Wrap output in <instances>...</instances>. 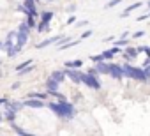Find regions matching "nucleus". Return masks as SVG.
I'll use <instances>...</instances> for the list:
<instances>
[{
  "label": "nucleus",
  "instance_id": "32",
  "mask_svg": "<svg viewBox=\"0 0 150 136\" xmlns=\"http://www.w3.org/2000/svg\"><path fill=\"white\" fill-rule=\"evenodd\" d=\"M32 71H34V64H32V65H28L27 69H23V71H21V73H18V74H27V73H32Z\"/></svg>",
  "mask_w": 150,
  "mask_h": 136
},
{
  "label": "nucleus",
  "instance_id": "16",
  "mask_svg": "<svg viewBox=\"0 0 150 136\" xmlns=\"http://www.w3.org/2000/svg\"><path fill=\"white\" fill-rule=\"evenodd\" d=\"M11 125H13V131H14L16 134H20V136H35V134H32V132H28V131H25V129H21V127H20L18 124H16V122H13Z\"/></svg>",
  "mask_w": 150,
  "mask_h": 136
},
{
  "label": "nucleus",
  "instance_id": "36",
  "mask_svg": "<svg viewBox=\"0 0 150 136\" xmlns=\"http://www.w3.org/2000/svg\"><path fill=\"white\" fill-rule=\"evenodd\" d=\"M85 25H88V21H87V20H81V21H78V27H85Z\"/></svg>",
  "mask_w": 150,
  "mask_h": 136
},
{
  "label": "nucleus",
  "instance_id": "3",
  "mask_svg": "<svg viewBox=\"0 0 150 136\" xmlns=\"http://www.w3.org/2000/svg\"><path fill=\"white\" fill-rule=\"evenodd\" d=\"M18 34H16V50L18 51H21V48L28 42V34H30V27L27 25V21H23V23H20V27H18V30H16Z\"/></svg>",
  "mask_w": 150,
  "mask_h": 136
},
{
  "label": "nucleus",
  "instance_id": "44",
  "mask_svg": "<svg viewBox=\"0 0 150 136\" xmlns=\"http://www.w3.org/2000/svg\"><path fill=\"white\" fill-rule=\"evenodd\" d=\"M0 74H2V71H0Z\"/></svg>",
  "mask_w": 150,
  "mask_h": 136
},
{
  "label": "nucleus",
  "instance_id": "37",
  "mask_svg": "<svg viewBox=\"0 0 150 136\" xmlns=\"http://www.w3.org/2000/svg\"><path fill=\"white\" fill-rule=\"evenodd\" d=\"M74 21H76V18H74V16H71V18H69V20H67V25H72V23H74Z\"/></svg>",
  "mask_w": 150,
  "mask_h": 136
},
{
  "label": "nucleus",
  "instance_id": "19",
  "mask_svg": "<svg viewBox=\"0 0 150 136\" xmlns=\"http://www.w3.org/2000/svg\"><path fill=\"white\" fill-rule=\"evenodd\" d=\"M139 6H141L139 2H134V4H131V6H129V7H127V9H125V11H124L122 14H120V18H127V16L131 14V11H134V9H138Z\"/></svg>",
  "mask_w": 150,
  "mask_h": 136
},
{
  "label": "nucleus",
  "instance_id": "33",
  "mask_svg": "<svg viewBox=\"0 0 150 136\" xmlns=\"http://www.w3.org/2000/svg\"><path fill=\"white\" fill-rule=\"evenodd\" d=\"M90 60L96 62V64H97V62H103V60H101V55H90Z\"/></svg>",
  "mask_w": 150,
  "mask_h": 136
},
{
  "label": "nucleus",
  "instance_id": "45",
  "mask_svg": "<svg viewBox=\"0 0 150 136\" xmlns=\"http://www.w3.org/2000/svg\"><path fill=\"white\" fill-rule=\"evenodd\" d=\"M35 2H37V0H35Z\"/></svg>",
  "mask_w": 150,
  "mask_h": 136
},
{
  "label": "nucleus",
  "instance_id": "24",
  "mask_svg": "<svg viewBox=\"0 0 150 136\" xmlns=\"http://www.w3.org/2000/svg\"><path fill=\"white\" fill-rule=\"evenodd\" d=\"M111 58H113V51H111V50H106V51L101 53V60L108 62V60H111Z\"/></svg>",
  "mask_w": 150,
  "mask_h": 136
},
{
  "label": "nucleus",
  "instance_id": "41",
  "mask_svg": "<svg viewBox=\"0 0 150 136\" xmlns=\"http://www.w3.org/2000/svg\"><path fill=\"white\" fill-rule=\"evenodd\" d=\"M2 118H4V113H2V111H0V120H2Z\"/></svg>",
  "mask_w": 150,
  "mask_h": 136
},
{
  "label": "nucleus",
  "instance_id": "17",
  "mask_svg": "<svg viewBox=\"0 0 150 136\" xmlns=\"http://www.w3.org/2000/svg\"><path fill=\"white\" fill-rule=\"evenodd\" d=\"M51 78L57 80L58 83H62V81L65 80V73H64V69H57V71H53V73H51Z\"/></svg>",
  "mask_w": 150,
  "mask_h": 136
},
{
  "label": "nucleus",
  "instance_id": "23",
  "mask_svg": "<svg viewBox=\"0 0 150 136\" xmlns=\"http://www.w3.org/2000/svg\"><path fill=\"white\" fill-rule=\"evenodd\" d=\"M32 64H34L32 60H25V62H21V64L16 67V73H21L23 69H27V67H28V65H32Z\"/></svg>",
  "mask_w": 150,
  "mask_h": 136
},
{
  "label": "nucleus",
  "instance_id": "29",
  "mask_svg": "<svg viewBox=\"0 0 150 136\" xmlns=\"http://www.w3.org/2000/svg\"><path fill=\"white\" fill-rule=\"evenodd\" d=\"M92 35V30H85L81 35H80V41H83V39H87V37H90Z\"/></svg>",
  "mask_w": 150,
  "mask_h": 136
},
{
  "label": "nucleus",
  "instance_id": "40",
  "mask_svg": "<svg viewBox=\"0 0 150 136\" xmlns=\"http://www.w3.org/2000/svg\"><path fill=\"white\" fill-rule=\"evenodd\" d=\"M146 7H148V11H150V0H148V2H146Z\"/></svg>",
  "mask_w": 150,
  "mask_h": 136
},
{
  "label": "nucleus",
  "instance_id": "11",
  "mask_svg": "<svg viewBox=\"0 0 150 136\" xmlns=\"http://www.w3.org/2000/svg\"><path fill=\"white\" fill-rule=\"evenodd\" d=\"M23 106L32 108V110H41L44 106V101H39V99H25L23 101Z\"/></svg>",
  "mask_w": 150,
  "mask_h": 136
},
{
  "label": "nucleus",
  "instance_id": "9",
  "mask_svg": "<svg viewBox=\"0 0 150 136\" xmlns=\"http://www.w3.org/2000/svg\"><path fill=\"white\" fill-rule=\"evenodd\" d=\"M111 78H117V80H120V78H124V73H122V65H118V64H111L110 62V73H108Z\"/></svg>",
  "mask_w": 150,
  "mask_h": 136
},
{
  "label": "nucleus",
  "instance_id": "18",
  "mask_svg": "<svg viewBox=\"0 0 150 136\" xmlns=\"http://www.w3.org/2000/svg\"><path fill=\"white\" fill-rule=\"evenodd\" d=\"M48 97V94H44V92H30L25 99H39V101H44Z\"/></svg>",
  "mask_w": 150,
  "mask_h": 136
},
{
  "label": "nucleus",
  "instance_id": "28",
  "mask_svg": "<svg viewBox=\"0 0 150 136\" xmlns=\"http://www.w3.org/2000/svg\"><path fill=\"white\" fill-rule=\"evenodd\" d=\"M143 73H145L146 80H150V64H148V65H143Z\"/></svg>",
  "mask_w": 150,
  "mask_h": 136
},
{
  "label": "nucleus",
  "instance_id": "34",
  "mask_svg": "<svg viewBox=\"0 0 150 136\" xmlns=\"http://www.w3.org/2000/svg\"><path fill=\"white\" fill-rule=\"evenodd\" d=\"M143 35H145V32H141V30H139V32H136L132 37H134V39H139V37H143Z\"/></svg>",
  "mask_w": 150,
  "mask_h": 136
},
{
  "label": "nucleus",
  "instance_id": "39",
  "mask_svg": "<svg viewBox=\"0 0 150 136\" xmlns=\"http://www.w3.org/2000/svg\"><path fill=\"white\" fill-rule=\"evenodd\" d=\"M145 53H146V58H150V48L145 46Z\"/></svg>",
  "mask_w": 150,
  "mask_h": 136
},
{
  "label": "nucleus",
  "instance_id": "31",
  "mask_svg": "<svg viewBox=\"0 0 150 136\" xmlns=\"http://www.w3.org/2000/svg\"><path fill=\"white\" fill-rule=\"evenodd\" d=\"M87 73H90V74H94V76H97V78H99V74H101V73H99V69H97V67H96V65L92 67V69H90V71H87Z\"/></svg>",
  "mask_w": 150,
  "mask_h": 136
},
{
  "label": "nucleus",
  "instance_id": "35",
  "mask_svg": "<svg viewBox=\"0 0 150 136\" xmlns=\"http://www.w3.org/2000/svg\"><path fill=\"white\" fill-rule=\"evenodd\" d=\"M148 18H150V11H148L146 14H143V16H139L138 20H139V21H143V20H148Z\"/></svg>",
  "mask_w": 150,
  "mask_h": 136
},
{
  "label": "nucleus",
  "instance_id": "30",
  "mask_svg": "<svg viewBox=\"0 0 150 136\" xmlns=\"http://www.w3.org/2000/svg\"><path fill=\"white\" fill-rule=\"evenodd\" d=\"M9 101H11V99H9L7 96H4V97H0V104H2V106H7V104H9Z\"/></svg>",
  "mask_w": 150,
  "mask_h": 136
},
{
  "label": "nucleus",
  "instance_id": "10",
  "mask_svg": "<svg viewBox=\"0 0 150 136\" xmlns=\"http://www.w3.org/2000/svg\"><path fill=\"white\" fill-rule=\"evenodd\" d=\"M16 34H18V32H14V30L7 34V37H6V41H4V48H6V51L16 46Z\"/></svg>",
  "mask_w": 150,
  "mask_h": 136
},
{
  "label": "nucleus",
  "instance_id": "20",
  "mask_svg": "<svg viewBox=\"0 0 150 136\" xmlns=\"http://www.w3.org/2000/svg\"><path fill=\"white\" fill-rule=\"evenodd\" d=\"M9 108H13L14 111H20V110H23L25 106H23V101H9V104H7Z\"/></svg>",
  "mask_w": 150,
  "mask_h": 136
},
{
  "label": "nucleus",
  "instance_id": "27",
  "mask_svg": "<svg viewBox=\"0 0 150 136\" xmlns=\"http://www.w3.org/2000/svg\"><path fill=\"white\" fill-rule=\"evenodd\" d=\"M113 44H115V46H118V48H122V46H127V44H129V41H127V39H122V37H120L118 41H113Z\"/></svg>",
  "mask_w": 150,
  "mask_h": 136
},
{
  "label": "nucleus",
  "instance_id": "6",
  "mask_svg": "<svg viewBox=\"0 0 150 136\" xmlns=\"http://www.w3.org/2000/svg\"><path fill=\"white\" fill-rule=\"evenodd\" d=\"M23 7H25V14L27 16H34L37 18V7H35V0H25L23 2Z\"/></svg>",
  "mask_w": 150,
  "mask_h": 136
},
{
  "label": "nucleus",
  "instance_id": "43",
  "mask_svg": "<svg viewBox=\"0 0 150 136\" xmlns=\"http://www.w3.org/2000/svg\"><path fill=\"white\" fill-rule=\"evenodd\" d=\"M46 2H53V0H46Z\"/></svg>",
  "mask_w": 150,
  "mask_h": 136
},
{
  "label": "nucleus",
  "instance_id": "21",
  "mask_svg": "<svg viewBox=\"0 0 150 136\" xmlns=\"http://www.w3.org/2000/svg\"><path fill=\"white\" fill-rule=\"evenodd\" d=\"M35 30H37V34H42V32H48V30H50V23H44V21H39V23H37V27H35Z\"/></svg>",
  "mask_w": 150,
  "mask_h": 136
},
{
  "label": "nucleus",
  "instance_id": "26",
  "mask_svg": "<svg viewBox=\"0 0 150 136\" xmlns=\"http://www.w3.org/2000/svg\"><path fill=\"white\" fill-rule=\"evenodd\" d=\"M27 25H28L30 28H35V27H37V23H35V18H34V16H27Z\"/></svg>",
  "mask_w": 150,
  "mask_h": 136
},
{
  "label": "nucleus",
  "instance_id": "5",
  "mask_svg": "<svg viewBox=\"0 0 150 136\" xmlns=\"http://www.w3.org/2000/svg\"><path fill=\"white\" fill-rule=\"evenodd\" d=\"M64 73H65V76L72 81V83H76V85H80L81 83V71H78V69H64Z\"/></svg>",
  "mask_w": 150,
  "mask_h": 136
},
{
  "label": "nucleus",
  "instance_id": "8",
  "mask_svg": "<svg viewBox=\"0 0 150 136\" xmlns=\"http://www.w3.org/2000/svg\"><path fill=\"white\" fill-rule=\"evenodd\" d=\"M44 85H46V92H48V94H51V96H55V94L58 92V87H60V83H58L57 80H53L51 76L46 80V83H44Z\"/></svg>",
  "mask_w": 150,
  "mask_h": 136
},
{
  "label": "nucleus",
  "instance_id": "13",
  "mask_svg": "<svg viewBox=\"0 0 150 136\" xmlns=\"http://www.w3.org/2000/svg\"><path fill=\"white\" fill-rule=\"evenodd\" d=\"M53 16H55V13L53 11H42V13H39V21H44V23H50L51 20H53Z\"/></svg>",
  "mask_w": 150,
  "mask_h": 136
},
{
  "label": "nucleus",
  "instance_id": "14",
  "mask_svg": "<svg viewBox=\"0 0 150 136\" xmlns=\"http://www.w3.org/2000/svg\"><path fill=\"white\" fill-rule=\"evenodd\" d=\"M96 67L99 69L101 74H108V73H110V62H104V60H103V62H97Z\"/></svg>",
  "mask_w": 150,
  "mask_h": 136
},
{
  "label": "nucleus",
  "instance_id": "15",
  "mask_svg": "<svg viewBox=\"0 0 150 136\" xmlns=\"http://www.w3.org/2000/svg\"><path fill=\"white\" fill-rule=\"evenodd\" d=\"M83 65V60L80 58V60H67L65 62V67L67 69H80V67Z\"/></svg>",
  "mask_w": 150,
  "mask_h": 136
},
{
  "label": "nucleus",
  "instance_id": "42",
  "mask_svg": "<svg viewBox=\"0 0 150 136\" xmlns=\"http://www.w3.org/2000/svg\"><path fill=\"white\" fill-rule=\"evenodd\" d=\"M0 48H4V42H2V41H0Z\"/></svg>",
  "mask_w": 150,
  "mask_h": 136
},
{
  "label": "nucleus",
  "instance_id": "7",
  "mask_svg": "<svg viewBox=\"0 0 150 136\" xmlns=\"http://www.w3.org/2000/svg\"><path fill=\"white\" fill-rule=\"evenodd\" d=\"M64 39V35H53V37H48V39H44V41H41V42H37L35 44V48L37 50H42V48H46V46H50V44H57L58 41H62Z\"/></svg>",
  "mask_w": 150,
  "mask_h": 136
},
{
  "label": "nucleus",
  "instance_id": "1",
  "mask_svg": "<svg viewBox=\"0 0 150 136\" xmlns=\"http://www.w3.org/2000/svg\"><path fill=\"white\" fill-rule=\"evenodd\" d=\"M48 108L60 118H72L74 115H76V108H74V104H71L69 101H64V103H50Z\"/></svg>",
  "mask_w": 150,
  "mask_h": 136
},
{
  "label": "nucleus",
  "instance_id": "38",
  "mask_svg": "<svg viewBox=\"0 0 150 136\" xmlns=\"http://www.w3.org/2000/svg\"><path fill=\"white\" fill-rule=\"evenodd\" d=\"M20 85H21L20 81H18V83H13V90H16V89H20Z\"/></svg>",
  "mask_w": 150,
  "mask_h": 136
},
{
  "label": "nucleus",
  "instance_id": "12",
  "mask_svg": "<svg viewBox=\"0 0 150 136\" xmlns=\"http://www.w3.org/2000/svg\"><path fill=\"white\" fill-rule=\"evenodd\" d=\"M16 113H18V111H14L13 108L6 106V110H4V118H6V120H9V122L13 124V122H14V118H16Z\"/></svg>",
  "mask_w": 150,
  "mask_h": 136
},
{
  "label": "nucleus",
  "instance_id": "2",
  "mask_svg": "<svg viewBox=\"0 0 150 136\" xmlns=\"http://www.w3.org/2000/svg\"><path fill=\"white\" fill-rule=\"evenodd\" d=\"M122 73H124V76H127L131 80L146 81V76L143 73V67H136V65H131V64H122Z\"/></svg>",
  "mask_w": 150,
  "mask_h": 136
},
{
  "label": "nucleus",
  "instance_id": "4",
  "mask_svg": "<svg viewBox=\"0 0 150 136\" xmlns=\"http://www.w3.org/2000/svg\"><path fill=\"white\" fill-rule=\"evenodd\" d=\"M81 83L87 85V87L92 89V90H99V89H101V80H99L97 76L90 74V73H81Z\"/></svg>",
  "mask_w": 150,
  "mask_h": 136
},
{
  "label": "nucleus",
  "instance_id": "25",
  "mask_svg": "<svg viewBox=\"0 0 150 136\" xmlns=\"http://www.w3.org/2000/svg\"><path fill=\"white\" fill-rule=\"evenodd\" d=\"M120 2H122V0H108V2H106V6H104V7H106V9H111V7L118 6Z\"/></svg>",
  "mask_w": 150,
  "mask_h": 136
},
{
  "label": "nucleus",
  "instance_id": "22",
  "mask_svg": "<svg viewBox=\"0 0 150 136\" xmlns=\"http://www.w3.org/2000/svg\"><path fill=\"white\" fill-rule=\"evenodd\" d=\"M81 41L78 39V41H69V42H65V44H62V46H58V50H69V48H72V46H76V44H80Z\"/></svg>",
  "mask_w": 150,
  "mask_h": 136
}]
</instances>
